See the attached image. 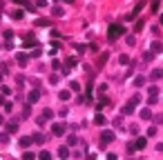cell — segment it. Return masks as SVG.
<instances>
[{
  "instance_id": "cell-1",
  "label": "cell",
  "mask_w": 163,
  "mask_h": 160,
  "mask_svg": "<svg viewBox=\"0 0 163 160\" xmlns=\"http://www.w3.org/2000/svg\"><path fill=\"white\" fill-rule=\"evenodd\" d=\"M123 31H125V27H121V25H112L110 29H107V38H110V40H116L118 36H123Z\"/></svg>"
},
{
  "instance_id": "cell-2",
  "label": "cell",
  "mask_w": 163,
  "mask_h": 160,
  "mask_svg": "<svg viewBox=\"0 0 163 160\" xmlns=\"http://www.w3.org/2000/svg\"><path fill=\"white\" fill-rule=\"evenodd\" d=\"M148 96H150V98H148V102H150V105H154V102L159 100V98H157V96H159V89H157V87L152 85V87L148 89Z\"/></svg>"
},
{
  "instance_id": "cell-3",
  "label": "cell",
  "mask_w": 163,
  "mask_h": 160,
  "mask_svg": "<svg viewBox=\"0 0 163 160\" xmlns=\"http://www.w3.org/2000/svg\"><path fill=\"white\" fill-rule=\"evenodd\" d=\"M51 134L63 136V134H65V125H63V122H56V125H51Z\"/></svg>"
},
{
  "instance_id": "cell-4",
  "label": "cell",
  "mask_w": 163,
  "mask_h": 160,
  "mask_svg": "<svg viewBox=\"0 0 163 160\" xmlns=\"http://www.w3.org/2000/svg\"><path fill=\"white\" fill-rule=\"evenodd\" d=\"M16 62H18L20 67H25L27 62H29V56L27 54H16Z\"/></svg>"
},
{
  "instance_id": "cell-5",
  "label": "cell",
  "mask_w": 163,
  "mask_h": 160,
  "mask_svg": "<svg viewBox=\"0 0 163 160\" xmlns=\"http://www.w3.org/2000/svg\"><path fill=\"white\" fill-rule=\"evenodd\" d=\"M138 116H141V120H152V118H154V114L148 109V107H145V109H141V114H138Z\"/></svg>"
},
{
  "instance_id": "cell-6",
  "label": "cell",
  "mask_w": 163,
  "mask_h": 160,
  "mask_svg": "<svg viewBox=\"0 0 163 160\" xmlns=\"http://www.w3.org/2000/svg\"><path fill=\"white\" fill-rule=\"evenodd\" d=\"M141 9H143V5H138V7H136V9H132V11H130V14H128V16H125V18H128V20H134V18H136V16H138V14H141Z\"/></svg>"
},
{
  "instance_id": "cell-7",
  "label": "cell",
  "mask_w": 163,
  "mask_h": 160,
  "mask_svg": "<svg viewBox=\"0 0 163 160\" xmlns=\"http://www.w3.org/2000/svg\"><path fill=\"white\" fill-rule=\"evenodd\" d=\"M38 98H40V91H38V89L29 91V102H38Z\"/></svg>"
},
{
  "instance_id": "cell-8",
  "label": "cell",
  "mask_w": 163,
  "mask_h": 160,
  "mask_svg": "<svg viewBox=\"0 0 163 160\" xmlns=\"http://www.w3.org/2000/svg\"><path fill=\"white\" fill-rule=\"evenodd\" d=\"M161 51H163V45L159 42V40H154L152 42V54H161Z\"/></svg>"
},
{
  "instance_id": "cell-9",
  "label": "cell",
  "mask_w": 163,
  "mask_h": 160,
  "mask_svg": "<svg viewBox=\"0 0 163 160\" xmlns=\"http://www.w3.org/2000/svg\"><path fill=\"white\" fill-rule=\"evenodd\" d=\"M58 98H61L63 102H67V100L71 98V94H69V91H67V89H63V91H58Z\"/></svg>"
},
{
  "instance_id": "cell-10",
  "label": "cell",
  "mask_w": 163,
  "mask_h": 160,
  "mask_svg": "<svg viewBox=\"0 0 163 160\" xmlns=\"http://www.w3.org/2000/svg\"><path fill=\"white\" fill-rule=\"evenodd\" d=\"M101 140H103V142H110V140H114V134H112V131H103Z\"/></svg>"
},
{
  "instance_id": "cell-11",
  "label": "cell",
  "mask_w": 163,
  "mask_h": 160,
  "mask_svg": "<svg viewBox=\"0 0 163 160\" xmlns=\"http://www.w3.org/2000/svg\"><path fill=\"white\" fill-rule=\"evenodd\" d=\"M58 158H69V149H67V147H61V149H58Z\"/></svg>"
},
{
  "instance_id": "cell-12",
  "label": "cell",
  "mask_w": 163,
  "mask_h": 160,
  "mask_svg": "<svg viewBox=\"0 0 163 160\" xmlns=\"http://www.w3.org/2000/svg\"><path fill=\"white\" fill-rule=\"evenodd\" d=\"M132 111H134V105H132V102H128V105L121 109V114H123V116H128V114H132Z\"/></svg>"
},
{
  "instance_id": "cell-13",
  "label": "cell",
  "mask_w": 163,
  "mask_h": 160,
  "mask_svg": "<svg viewBox=\"0 0 163 160\" xmlns=\"http://www.w3.org/2000/svg\"><path fill=\"white\" fill-rule=\"evenodd\" d=\"M31 142H34V138H29V136H22L20 138V147H29Z\"/></svg>"
},
{
  "instance_id": "cell-14",
  "label": "cell",
  "mask_w": 163,
  "mask_h": 160,
  "mask_svg": "<svg viewBox=\"0 0 163 160\" xmlns=\"http://www.w3.org/2000/svg\"><path fill=\"white\" fill-rule=\"evenodd\" d=\"M145 145H148V140H145V138H138L136 142H134V147H136V149H145Z\"/></svg>"
},
{
  "instance_id": "cell-15",
  "label": "cell",
  "mask_w": 163,
  "mask_h": 160,
  "mask_svg": "<svg viewBox=\"0 0 163 160\" xmlns=\"http://www.w3.org/2000/svg\"><path fill=\"white\" fill-rule=\"evenodd\" d=\"M43 118H45V120H51V118H54V111H51V109H43Z\"/></svg>"
},
{
  "instance_id": "cell-16",
  "label": "cell",
  "mask_w": 163,
  "mask_h": 160,
  "mask_svg": "<svg viewBox=\"0 0 163 160\" xmlns=\"http://www.w3.org/2000/svg\"><path fill=\"white\" fill-rule=\"evenodd\" d=\"M94 122H96V125H105V116L96 114V116H94Z\"/></svg>"
},
{
  "instance_id": "cell-17",
  "label": "cell",
  "mask_w": 163,
  "mask_h": 160,
  "mask_svg": "<svg viewBox=\"0 0 163 160\" xmlns=\"http://www.w3.org/2000/svg\"><path fill=\"white\" fill-rule=\"evenodd\" d=\"M143 60H145V62H152V60H154V54H152V51H145V54H143Z\"/></svg>"
},
{
  "instance_id": "cell-18",
  "label": "cell",
  "mask_w": 163,
  "mask_h": 160,
  "mask_svg": "<svg viewBox=\"0 0 163 160\" xmlns=\"http://www.w3.org/2000/svg\"><path fill=\"white\" fill-rule=\"evenodd\" d=\"M134 85H136V87H143V85H145V78H143V76H136V78H134Z\"/></svg>"
},
{
  "instance_id": "cell-19",
  "label": "cell",
  "mask_w": 163,
  "mask_h": 160,
  "mask_svg": "<svg viewBox=\"0 0 163 160\" xmlns=\"http://www.w3.org/2000/svg\"><path fill=\"white\" fill-rule=\"evenodd\" d=\"M34 45H36V40H34V36L29 34V36H27V40H25V47H34Z\"/></svg>"
},
{
  "instance_id": "cell-20",
  "label": "cell",
  "mask_w": 163,
  "mask_h": 160,
  "mask_svg": "<svg viewBox=\"0 0 163 160\" xmlns=\"http://www.w3.org/2000/svg\"><path fill=\"white\" fill-rule=\"evenodd\" d=\"M22 160H36V154H31V151H25V154H22Z\"/></svg>"
},
{
  "instance_id": "cell-21",
  "label": "cell",
  "mask_w": 163,
  "mask_h": 160,
  "mask_svg": "<svg viewBox=\"0 0 163 160\" xmlns=\"http://www.w3.org/2000/svg\"><path fill=\"white\" fill-rule=\"evenodd\" d=\"M118 62H121V65H130V58L123 54V56H118Z\"/></svg>"
},
{
  "instance_id": "cell-22",
  "label": "cell",
  "mask_w": 163,
  "mask_h": 160,
  "mask_svg": "<svg viewBox=\"0 0 163 160\" xmlns=\"http://www.w3.org/2000/svg\"><path fill=\"white\" fill-rule=\"evenodd\" d=\"M34 142H38V145H43V142H45V136L36 134V136H34Z\"/></svg>"
},
{
  "instance_id": "cell-23",
  "label": "cell",
  "mask_w": 163,
  "mask_h": 160,
  "mask_svg": "<svg viewBox=\"0 0 163 160\" xmlns=\"http://www.w3.org/2000/svg\"><path fill=\"white\" fill-rule=\"evenodd\" d=\"M130 102H132V105H138V102H141V94H134V96H132V100H130Z\"/></svg>"
},
{
  "instance_id": "cell-24",
  "label": "cell",
  "mask_w": 163,
  "mask_h": 160,
  "mask_svg": "<svg viewBox=\"0 0 163 160\" xmlns=\"http://www.w3.org/2000/svg\"><path fill=\"white\" fill-rule=\"evenodd\" d=\"M51 14H54V16H58V18H61V16H63V14H65V11H63V9H61V7H58V5H56V9H51Z\"/></svg>"
},
{
  "instance_id": "cell-25",
  "label": "cell",
  "mask_w": 163,
  "mask_h": 160,
  "mask_svg": "<svg viewBox=\"0 0 163 160\" xmlns=\"http://www.w3.org/2000/svg\"><path fill=\"white\" fill-rule=\"evenodd\" d=\"M161 76H163V71H161V69H154V71H152V78H154V80L161 78Z\"/></svg>"
},
{
  "instance_id": "cell-26",
  "label": "cell",
  "mask_w": 163,
  "mask_h": 160,
  "mask_svg": "<svg viewBox=\"0 0 163 160\" xmlns=\"http://www.w3.org/2000/svg\"><path fill=\"white\" fill-rule=\"evenodd\" d=\"M40 160H51V154H49V151H43V154H40Z\"/></svg>"
},
{
  "instance_id": "cell-27",
  "label": "cell",
  "mask_w": 163,
  "mask_h": 160,
  "mask_svg": "<svg viewBox=\"0 0 163 160\" xmlns=\"http://www.w3.org/2000/svg\"><path fill=\"white\" fill-rule=\"evenodd\" d=\"M69 87H71V89H74V91H78V89H81V85H78L76 80H71V82H69Z\"/></svg>"
},
{
  "instance_id": "cell-28",
  "label": "cell",
  "mask_w": 163,
  "mask_h": 160,
  "mask_svg": "<svg viewBox=\"0 0 163 160\" xmlns=\"http://www.w3.org/2000/svg\"><path fill=\"white\" fill-rule=\"evenodd\" d=\"M7 131H9V134H14V131H16V122H9V125H7Z\"/></svg>"
},
{
  "instance_id": "cell-29",
  "label": "cell",
  "mask_w": 163,
  "mask_h": 160,
  "mask_svg": "<svg viewBox=\"0 0 163 160\" xmlns=\"http://www.w3.org/2000/svg\"><path fill=\"white\" fill-rule=\"evenodd\" d=\"M150 11H154V14L159 11V0H152V9H150Z\"/></svg>"
},
{
  "instance_id": "cell-30",
  "label": "cell",
  "mask_w": 163,
  "mask_h": 160,
  "mask_svg": "<svg viewBox=\"0 0 163 160\" xmlns=\"http://www.w3.org/2000/svg\"><path fill=\"white\" fill-rule=\"evenodd\" d=\"M125 42H128V45L132 47V45H134V36H128V38H125Z\"/></svg>"
},
{
  "instance_id": "cell-31",
  "label": "cell",
  "mask_w": 163,
  "mask_h": 160,
  "mask_svg": "<svg viewBox=\"0 0 163 160\" xmlns=\"http://www.w3.org/2000/svg\"><path fill=\"white\" fill-rule=\"evenodd\" d=\"M11 94V89H9V87H5V85H2V96H9Z\"/></svg>"
},
{
  "instance_id": "cell-32",
  "label": "cell",
  "mask_w": 163,
  "mask_h": 160,
  "mask_svg": "<svg viewBox=\"0 0 163 160\" xmlns=\"http://www.w3.org/2000/svg\"><path fill=\"white\" fill-rule=\"evenodd\" d=\"M148 136H157V127H150V129H148Z\"/></svg>"
},
{
  "instance_id": "cell-33",
  "label": "cell",
  "mask_w": 163,
  "mask_h": 160,
  "mask_svg": "<svg viewBox=\"0 0 163 160\" xmlns=\"http://www.w3.org/2000/svg\"><path fill=\"white\" fill-rule=\"evenodd\" d=\"M154 122H157V125H161V122H163V116H157V118H154Z\"/></svg>"
},
{
  "instance_id": "cell-34",
  "label": "cell",
  "mask_w": 163,
  "mask_h": 160,
  "mask_svg": "<svg viewBox=\"0 0 163 160\" xmlns=\"http://www.w3.org/2000/svg\"><path fill=\"white\" fill-rule=\"evenodd\" d=\"M16 2H25V0H16Z\"/></svg>"
}]
</instances>
